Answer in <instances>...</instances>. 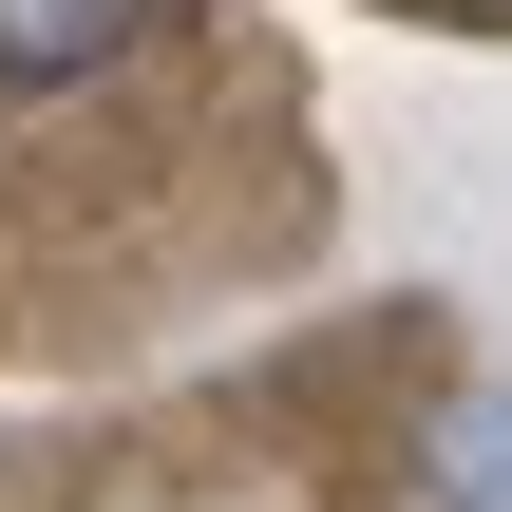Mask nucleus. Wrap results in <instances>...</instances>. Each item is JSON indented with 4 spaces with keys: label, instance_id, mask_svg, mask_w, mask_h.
<instances>
[{
    "label": "nucleus",
    "instance_id": "nucleus-2",
    "mask_svg": "<svg viewBox=\"0 0 512 512\" xmlns=\"http://www.w3.org/2000/svg\"><path fill=\"white\" fill-rule=\"evenodd\" d=\"M437 475H456V512H512V399H456Z\"/></svg>",
    "mask_w": 512,
    "mask_h": 512
},
{
    "label": "nucleus",
    "instance_id": "nucleus-1",
    "mask_svg": "<svg viewBox=\"0 0 512 512\" xmlns=\"http://www.w3.org/2000/svg\"><path fill=\"white\" fill-rule=\"evenodd\" d=\"M152 38V0H0V95H76Z\"/></svg>",
    "mask_w": 512,
    "mask_h": 512
}]
</instances>
